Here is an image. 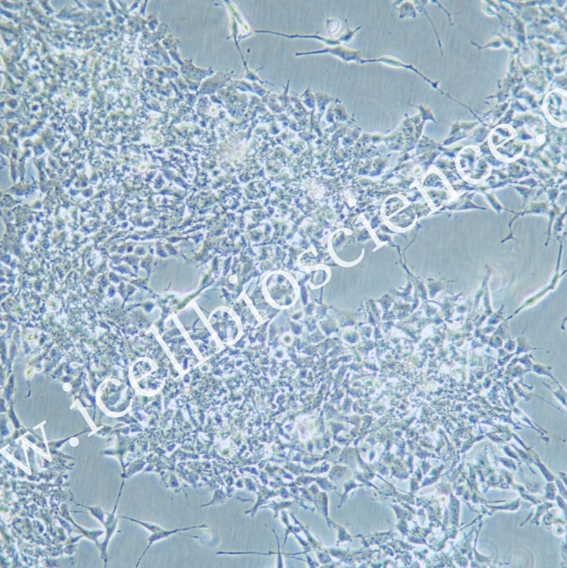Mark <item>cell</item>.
Masks as SVG:
<instances>
[{
  "label": "cell",
  "mask_w": 567,
  "mask_h": 568,
  "mask_svg": "<svg viewBox=\"0 0 567 568\" xmlns=\"http://www.w3.org/2000/svg\"><path fill=\"white\" fill-rule=\"evenodd\" d=\"M205 528V524H203V525H201V526H199L190 527V528L174 529V530H171V531L164 530V529H163L162 528V529H160V531L156 532V533H153L152 535H151L150 538H149V541H150V543H149V545L148 546L147 549H146L145 551V552L143 553V556L144 555H145V553L146 552H147L148 549H149V548H150L151 547V545H152L153 543L154 542H155V541H160V540H161V539L166 538H167V537H169L170 535H172V534H175L177 533H179V532H180V531H187V530H189V529H196V528Z\"/></svg>",
  "instance_id": "6da1fadb"
}]
</instances>
